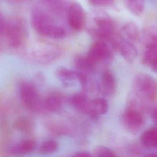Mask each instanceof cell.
<instances>
[{
	"instance_id": "cell-1",
	"label": "cell",
	"mask_w": 157,
	"mask_h": 157,
	"mask_svg": "<svg viewBox=\"0 0 157 157\" xmlns=\"http://www.w3.org/2000/svg\"><path fill=\"white\" fill-rule=\"evenodd\" d=\"M91 26L89 33L94 40L113 42L117 37L115 24L108 13L102 10H96L91 15Z\"/></svg>"
},
{
	"instance_id": "cell-2",
	"label": "cell",
	"mask_w": 157,
	"mask_h": 157,
	"mask_svg": "<svg viewBox=\"0 0 157 157\" xmlns=\"http://www.w3.org/2000/svg\"><path fill=\"white\" fill-rule=\"evenodd\" d=\"M31 21L33 29L40 36L55 39H61L66 36L65 30L55 25L53 19L40 10H34L32 12Z\"/></svg>"
},
{
	"instance_id": "cell-3",
	"label": "cell",
	"mask_w": 157,
	"mask_h": 157,
	"mask_svg": "<svg viewBox=\"0 0 157 157\" xmlns=\"http://www.w3.org/2000/svg\"><path fill=\"white\" fill-rule=\"evenodd\" d=\"M133 94L145 104L157 101V79L146 73L137 74L132 83ZM147 105V104H146Z\"/></svg>"
},
{
	"instance_id": "cell-4",
	"label": "cell",
	"mask_w": 157,
	"mask_h": 157,
	"mask_svg": "<svg viewBox=\"0 0 157 157\" xmlns=\"http://www.w3.org/2000/svg\"><path fill=\"white\" fill-rule=\"evenodd\" d=\"M18 93L23 105L29 110L42 111L43 99H41L36 85L34 82L23 80L18 85Z\"/></svg>"
},
{
	"instance_id": "cell-5",
	"label": "cell",
	"mask_w": 157,
	"mask_h": 157,
	"mask_svg": "<svg viewBox=\"0 0 157 157\" xmlns=\"http://www.w3.org/2000/svg\"><path fill=\"white\" fill-rule=\"evenodd\" d=\"M4 34L8 44L13 48L20 47L28 37L26 25L24 21L19 18H15L7 21Z\"/></svg>"
},
{
	"instance_id": "cell-6",
	"label": "cell",
	"mask_w": 157,
	"mask_h": 157,
	"mask_svg": "<svg viewBox=\"0 0 157 157\" xmlns=\"http://www.w3.org/2000/svg\"><path fill=\"white\" fill-rule=\"evenodd\" d=\"M144 112L137 107L128 104L121 117L123 128L132 134H137L145 124Z\"/></svg>"
},
{
	"instance_id": "cell-7",
	"label": "cell",
	"mask_w": 157,
	"mask_h": 157,
	"mask_svg": "<svg viewBox=\"0 0 157 157\" xmlns=\"http://www.w3.org/2000/svg\"><path fill=\"white\" fill-rule=\"evenodd\" d=\"M31 54L34 59L42 63H49L56 59L61 55L60 48L55 44L41 42L31 48Z\"/></svg>"
},
{
	"instance_id": "cell-8",
	"label": "cell",
	"mask_w": 157,
	"mask_h": 157,
	"mask_svg": "<svg viewBox=\"0 0 157 157\" xmlns=\"http://www.w3.org/2000/svg\"><path fill=\"white\" fill-rule=\"evenodd\" d=\"M115 48L112 44L103 40H94L88 52V56L96 64L110 59Z\"/></svg>"
},
{
	"instance_id": "cell-9",
	"label": "cell",
	"mask_w": 157,
	"mask_h": 157,
	"mask_svg": "<svg viewBox=\"0 0 157 157\" xmlns=\"http://www.w3.org/2000/svg\"><path fill=\"white\" fill-rule=\"evenodd\" d=\"M69 26L74 31H80L86 22V14L83 7L77 2L70 4L67 11Z\"/></svg>"
},
{
	"instance_id": "cell-10",
	"label": "cell",
	"mask_w": 157,
	"mask_h": 157,
	"mask_svg": "<svg viewBox=\"0 0 157 157\" xmlns=\"http://www.w3.org/2000/svg\"><path fill=\"white\" fill-rule=\"evenodd\" d=\"M55 74L58 79L66 86L72 85L75 82H78L84 88L88 80L87 75L63 66L58 67L56 70Z\"/></svg>"
},
{
	"instance_id": "cell-11",
	"label": "cell",
	"mask_w": 157,
	"mask_h": 157,
	"mask_svg": "<svg viewBox=\"0 0 157 157\" xmlns=\"http://www.w3.org/2000/svg\"><path fill=\"white\" fill-rule=\"evenodd\" d=\"M99 91L107 96H111L116 91L117 81L113 73L106 70L101 75L99 85Z\"/></svg>"
},
{
	"instance_id": "cell-12",
	"label": "cell",
	"mask_w": 157,
	"mask_h": 157,
	"mask_svg": "<svg viewBox=\"0 0 157 157\" xmlns=\"http://www.w3.org/2000/svg\"><path fill=\"white\" fill-rule=\"evenodd\" d=\"M117 50H119L122 57L130 63L134 62L138 55L137 50L132 42L124 39L121 36L117 42Z\"/></svg>"
},
{
	"instance_id": "cell-13",
	"label": "cell",
	"mask_w": 157,
	"mask_h": 157,
	"mask_svg": "<svg viewBox=\"0 0 157 157\" xmlns=\"http://www.w3.org/2000/svg\"><path fill=\"white\" fill-rule=\"evenodd\" d=\"M64 99L63 96L56 92L48 94L43 99V107L44 111L58 113L59 112L63 105Z\"/></svg>"
},
{
	"instance_id": "cell-14",
	"label": "cell",
	"mask_w": 157,
	"mask_h": 157,
	"mask_svg": "<svg viewBox=\"0 0 157 157\" xmlns=\"http://www.w3.org/2000/svg\"><path fill=\"white\" fill-rule=\"evenodd\" d=\"M109 107V102L105 99L95 98L90 99L87 115L92 118H97L100 115L106 113Z\"/></svg>"
},
{
	"instance_id": "cell-15",
	"label": "cell",
	"mask_w": 157,
	"mask_h": 157,
	"mask_svg": "<svg viewBox=\"0 0 157 157\" xmlns=\"http://www.w3.org/2000/svg\"><path fill=\"white\" fill-rule=\"evenodd\" d=\"M74 67L77 71L85 75L94 72L96 64L94 63L88 55H77L74 61Z\"/></svg>"
},
{
	"instance_id": "cell-16",
	"label": "cell",
	"mask_w": 157,
	"mask_h": 157,
	"mask_svg": "<svg viewBox=\"0 0 157 157\" xmlns=\"http://www.w3.org/2000/svg\"><path fill=\"white\" fill-rule=\"evenodd\" d=\"M140 39L145 48L157 47V27H145L140 34Z\"/></svg>"
},
{
	"instance_id": "cell-17",
	"label": "cell",
	"mask_w": 157,
	"mask_h": 157,
	"mask_svg": "<svg viewBox=\"0 0 157 157\" xmlns=\"http://www.w3.org/2000/svg\"><path fill=\"white\" fill-rule=\"evenodd\" d=\"M36 147V141L32 139H23L13 145L10 150L14 155H23L32 152Z\"/></svg>"
},
{
	"instance_id": "cell-18",
	"label": "cell",
	"mask_w": 157,
	"mask_h": 157,
	"mask_svg": "<svg viewBox=\"0 0 157 157\" xmlns=\"http://www.w3.org/2000/svg\"><path fill=\"white\" fill-rule=\"evenodd\" d=\"M140 140L141 144L146 148L157 150V127H151L144 131Z\"/></svg>"
},
{
	"instance_id": "cell-19",
	"label": "cell",
	"mask_w": 157,
	"mask_h": 157,
	"mask_svg": "<svg viewBox=\"0 0 157 157\" xmlns=\"http://www.w3.org/2000/svg\"><path fill=\"white\" fill-rule=\"evenodd\" d=\"M90 99L83 93H75L69 98L70 104L79 112L88 114Z\"/></svg>"
},
{
	"instance_id": "cell-20",
	"label": "cell",
	"mask_w": 157,
	"mask_h": 157,
	"mask_svg": "<svg viewBox=\"0 0 157 157\" xmlns=\"http://www.w3.org/2000/svg\"><path fill=\"white\" fill-rule=\"evenodd\" d=\"M121 36L131 42H136L140 38V32L137 25L134 22L126 23L121 28Z\"/></svg>"
},
{
	"instance_id": "cell-21",
	"label": "cell",
	"mask_w": 157,
	"mask_h": 157,
	"mask_svg": "<svg viewBox=\"0 0 157 157\" xmlns=\"http://www.w3.org/2000/svg\"><path fill=\"white\" fill-rule=\"evenodd\" d=\"M13 128L21 132H29L34 128V121L27 116L18 117L13 123Z\"/></svg>"
},
{
	"instance_id": "cell-22",
	"label": "cell",
	"mask_w": 157,
	"mask_h": 157,
	"mask_svg": "<svg viewBox=\"0 0 157 157\" xmlns=\"http://www.w3.org/2000/svg\"><path fill=\"white\" fill-rule=\"evenodd\" d=\"M143 63L157 74V47L146 48L142 58Z\"/></svg>"
},
{
	"instance_id": "cell-23",
	"label": "cell",
	"mask_w": 157,
	"mask_h": 157,
	"mask_svg": "<svg viewBox=\"0 0 157 157\" xmlns=\"http://www.w3.org/2000/svg\"><path fill=\"white\" fill-rule=\"evenodd\" d=\"M126 7L132 13L140 15L145 8V0H124Z\"/></svg>"
},
{
	"instance_id": "cell-24",
	"label": "cell",
	"mask_w": 157,
	"mask_h": 157,
	"mask_svg": "<svg viewBox=\"0 0 157 157\" xmlns=\"http://www.w3.org/2000/svg\"><path fill=\"white\" fill-rule=\"evenodd\" d=\"M58 147V144L55 140H48L40 145L39 151L41 154H50L56 151Z\"/></svg>"
},
{
	"instance_id": "cell-25",
	"label": "cell",
	"mask_w": 157,
	"mask_h": 157,
	"mask_svg": "<svg viewBox=\"0 0 157 157\" xmlns=\"http://www.w3.org/2000/svg\"><path fill=\"white\" fill-rule=\"evenodd\" d=\"M92 155L98 157H114L117 156V154L112 149L105 146L100 145L94 148Z\"/></svg>"
},
{
	"instance_id": "cell-26",
	"label": "cell",
	"mask_w": 157,
	"mask_h": 157,
	"mask_svg": "<svg viewBox=\"0 0 157 157\" xmlns=\"http://www.w3.org/2000/svg\"><path fill=\"white\" fill-rule=\"evenodd\" d=\"M50 10L55 13H59L63 9V0H39Z\"/></svg>"
},
{
	"instance_id": "cell-27",
	"label": "cell",
	"mask_w": 157,
	"mask_h": 157,
	"mask_svg": "<svg viewBox=\"0 0 157 157\" xmlns=\"http://www.w3.org/2000/svg\"><path fill=\"white\" fill-rule=\"evenodd\" d=\"M88 2L95 7H107L112 5L115 0H87Z\"/></svg>"
},
{
	"instance_id": "cell-28",
	"label": "cell",
	"mask_w": 157,
	"mask_h": 157,
	"mask_svg": "<svg viewBox=\"0 0 157 157\" xmlns=\"http://www.w3.org/2000/svg\"><path fill=\"white\" fill-rule=\"evenodd\" d=\"M6 24L7 21L5 20L4 17L0 12V36L4 34L6 28Z\"/></svg>"
},
{
	"instance_id": "cell-29",
	"label": "cell",
	"mask_w": 157,
	"mask_h": 157,
	"mask_svg": "<svg viewBox=\"0 0 157 157\" xmlns=\"http://www.w3.org/2000/svg\"><path fill=\"white\" fill-rule=\"evenodd\" d=\"M74 156H84V157H90L92 156V154L90 153L89 151H78L75 153L74 155Z\"/></svg>"
},
{
	"instance_id": "cell-30",
	"label": "cell",
	"mask_w": 157,
	"mask_h": 157,
	"mask_svg": "<svg viewBox=\"0 0 157 157\" xmlns=\"http://www.w3.org/2000/svg\"><path fill=\"white\" fill-rule=\"evenodd\" d=\"M151 117H152L153 121L155 124V126L157 127V107L154 109L152 111Z\"/></svg>"
}]
</instances>
